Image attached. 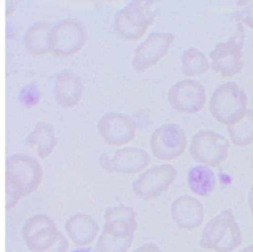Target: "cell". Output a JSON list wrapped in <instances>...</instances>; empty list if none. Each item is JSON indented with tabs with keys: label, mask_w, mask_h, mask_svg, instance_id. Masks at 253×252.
<instances>
[{
	"label": "cell",
	"mask_w": 253,
	"mask_h": 252,
	"mask_svg": "<svg viewBox=\"0 0 253 252\" xmlns=\"http://www.w3.org/2000/svg\"><path fill=\"white\" fill-rule=\"evenodd\" d=\"M42 168L35 157L17 153L5 160V210L10 211L23 197L37 191L42 181Z\"/></svg>",
	"instance_id": "obj_1"
},
{
	"label": "cell",
	"mask_w": 253,
	"mask_h": 252,
	"mask_svg": "<svg viewBox=\"0 0 253 252\" xmlns=\"http://www.w3.org/2000/svg\"><path fill=\"white\" fill-rule=\"evenodd\" d=\"M23 239L30 252H67L69 242L54 220L46 214H35L22 228Z\"/></svg>",
	"instance_id": "obj_2"
},
{
	"label": "cell",
	"mask_w": 253,
	"mask_h": 252,
	"mask_svg": "<svg viewBox=\"0 0 253 252\" xmlns=\"http://www.w3.org/2000/svg\"><path fill=\"white\" fill-rule=\"evenodd\" d=\"M242 243V234L230 210H224L212 217L204 227L200 246L214 252H232Z\"/></svg>",
	"instance_id": "obj_3"
},
{
	"label": "cell",
	"mask_w": 253,
	"mask_h": 252,
	"mask_svg": "<svg viewBox=\"0 0 253 252\" xmlns=\"http://www.w3.org/2000/svg\"><path fill=\"white\" fill-rule=\"evenodd\" d=\"M153 5V1H129L114 17L113 25L116 34L128 42L140 40L155 21Z\"/></svg>",
	"instance_id": "obj_4"
},
{
	"label": "cell",
	"mask_w": 253,
	"mask_h": 252,
	"mask_svg": "<svg viewBox=\"0 0 253 252\" xmlns=\"http://www.w3.org/2000/svg\"><path fill=\"white\" fill-rule=\"evenodd\" d=\"M247 95L234 82L217 86L210 100V112L219 123L229 126L236 124L246 113Z\"/></svg>",
	"instance_id": "obj_5"
},
{
	"label": "cell",
	"mask_w": 253,
	"mask_h": 252,
	"mask_svg": "<svg viewBox=\"0 0 253 252\" xmlns=\"http://www.w3.org/2000/svg\"><path fill=\"white\" fill-rule=\"evenodd\" d=\"M87 41L85 27L76 20L63 19L52 25L49 33L50 52L68 57L79 52Z\"/></svg>",
	"instance_id": "obj_6"
},
{
	"label": "cell",
	"mask_w": 253,
	"mask_h": 252,
	"mask_svg": "<svg viewBox=\"0 0 253 252\" xmlns=\"http://www.w3.org/2000/svg\"><path fill=\"white\" fill-rule=\"evenodd\" d=\"M228 150L229 142L223 135L202 129L192 137L189 153L197 163L216 168L226 159Z\"/></svg>",
	"instance_id": "obj_7"
},
{
	"label": "cell",
	"mask_w": 253,
	"mask_h": 252,
	"mask_svg": "<svg viewBox=\"0 0 253 252\" xmlns=\"http://www.w3.org/2000/svg\"><path fill=\"white\" fill-rule=\"evenodd\" d=\"M237 33L225 42H218L210 52L211 69L223 77H233L243 68L242 45L244 32L238 22Z\"/></svg>",
	"instance_id": "obj_8"
},
{
	"label": "cell",
	"mask_w": 253,
	"mask_h": 252,
	"mask_svg": "<svg viewBox=\"0 0 253 252\" xmlns=\"http://www.w3.org/2000/svg\"><path fill=\"white\" fill-rule=\"evenodd\" d=\"M149 147L153 156L157 159L163 161L174 160L186 150V132L177 124L162 125L151 133Z\"/></svg>",
	"instance_id": "obj_9"
},
{
	"label": "cell",
	"mask_w": 253,
	"mask_h": 252,
	"mask_svg": "<svg viewBox=\"0 0 253 252\" xmlns=\"http://www.w3.org/2000/svg\"><path fill=\"white\" fill-rule=\"evenodd\" d=\"M178 175L177 169L170 164L150 167L132 183L133 194L141 200H151L166 192Z\"/></svg>",
	"instance_id": "obj_10"
},
{
	"label": "cell",
	"mask_w": 253,
	"mask_h": 252,
	"mask_svg": "<svg viewBox=\"0 0 253 252\" xmlns=\"http://www.w3.org/2000/svg\"><path fill=\"white\" fill-rule=\"evenodd\" d=\"M175 40L172 33L152 32L134 49L131 66L136 73H143L163 58Z\"/></svg>",
	"instance_id": "obj_11"
},
{
	"label": "cell",
	"mask_w": 253,
	"mask_h": 252,
	"mask_svg": "<svg viewBox=\"0 0 253 252\" xmlns=\"http://www.w3.org/2000/svg\"><path fill=\"white\" fill-rule=\"evenodd\" d=\"M170 106L179 113L195 114L201 111L207 101L205 87L195 79L178 81L168 91Z\"/></svg>",
	"instance_id": "obj_12"
},
{
	"label": "cell",
	"mask_w": 253,
	"mask_h": 252,
	"mask_svg": "<svg viewBox=\"0 0 253 252\" xmlns=\"http://www.w3.org/2000/svg\"><path fill=\"white\" fill-rule=\"evenodd\" d=\"M97 129L101 138L107 144L123 146L134 138L136 126L134 121L128 115L107 113L99 119Z\"/></svg>",
	"instance_id": "obj_13"
},
{
	"label": "cell",
	"mask_w": 253,
	"mask_h": 252,
	"mask_svg": "<svg viewBox=\"0 0 253 252\" xmlns=\"http://www.w3.org/2000/svg\"><path fill=\"white\" fill-rule=\"evenodd\" d=\"M150 162L149 154L138 147L118 149L112 158L104 153L99 158L100 166L109 173L136 174L147 167Z\"/></svg>",
	"instance_id": "obj_14"
},
{
	"label": "cell",
	"mask_w": 253,
	"mask_h": 252,
	"mask_svg": "<svg viewBox=\"0 0 253 252\" xmlns=\"http://www.w3.org/2000/svg\"><path fill=\"white\" fill-rule=\"evenodd\" d=\"M104 233L121 239L134 237L137 229L136 212L126 206L110 207L104 213Z\"/></svg>",
	"instance_id": "obj_15"
},
{
	"label": "cell",
	"mask_w": 253,
	"mask_h": 252,
	"mask_svg": "<svg viewBox=\"0 0 253 252\" xmlns=\"http://www.w3.org/2000/svg\"><path fill=\"white\" fill-rule=\"evenodd\" d=\"M171 216L178 228L193 230L201 226L204 221V206L195 197L179 196L171 204Z\"/></svg>",
	"instance_id": "obj_16"
},
{
	"label": "cell",
	"mask_w": 253,
	"mask_h": 252,
	"mask_svg": "<svg viewBox=\"0 0 253 252\" xmlns=\"http://www.w3.org/2000/svg\"><path fill=\"white\" fill-rule=\"evenodd\" d=\"M82 94L83 83L75 73L62 69L55 75L53 98L58 106L65 109L74 108L79 104Z\"/></svg>",
	"instance_id": "obj_17"
},
{
	"label": "cell",
	"mask_w": 253,
	"mask_h": 252,
	"mask_svg": "<svg viewBox=\"0 0 253 252\" xmlns=\"http://www.w3.org/2000/svg\"><path fill=\"white\" fill-rule=\"evenodd\" d=\"M64 229L75 246L87 247L96 239L100 226L87 213L76 212L67 218Z\"/></svg>",
	"instance_id": "obj_18"
},
{
	"label": "cell",
	"mask_w": 253,
	"mask_h": 252,
	"mask_svg": "<svg viewBox=\"0 0 253 252\" xmlns=\"http://www.w3.org/2000/svg\"><path fill=\"white\" fill-rule=\"evenodd\" d=\"M52 25L48 22L39 21L30 25L24 34V44L27 51L36 56L50 52L49 33Z\"/></svg>",
	"instance_id": "obj_19"
},
{
	"label": "cell",
	"mask_w": 253,
	"mask_h": 252,
	"mask_svg": "<svg viewBox=\"0 0 253 252\" xmlns=\"http://www.w3.org/2000/svg\"><path fill=\"white\" fill-rule=\"evenodd\" d=\"M29 147L35 148L40 158L48 157L57 144L52 126L45 123H38L26 137Z\"/></svg>",
	"instance_id": "obj_20"
},
{
	"label": "cell",
	"mask_w": 253,
	"mask_h": 252,
	"mask_svg": "<svg viewBox=\"0 0 253 252\" xmlns=\"http://www.w3.org/2000/svg\"><path fill=\"white\" fill-rule=\"evenodd\" d=\"M187 183L191 192L199 197H207L215 188L213 171L206 165H197L189 169Z\"/></svg>",
	"instance_id": "obj_21"
},
{
	"label": "cell",
	"mask_w": 253,
	"mask_h": 252,
	"mask_svg": "<svg viewBox=\"0 0 253 252\" xmlns=\"http://www.w3.org/2000/svg\"><path fill=\"white\" fill-rule=\"evenodd\" d=\"M210 69L207 56L194 46L188 47L181 55V70L187 77H194L206 73Z\"/></svg>",
	"instance_id": "obj_22"
},
{
	"label": "cell",
	"mask_w": 253,
	"mask_h": 252,
	"mask_svg": "<svg viewBox=\"0 0 253 252\" xmlns=\"http://www.w3.org/2000/svg\"><path fill=\"white\" fill-rule=\"evenodd\" d=\"M227 132L236 146L253 143V109H247L245 115L236 124L227 126Z\"/></svg>",
	"instance_id": "obj_23"
},
{
	"label": "cell",
	"mask_w": 253,
	"mask_h": 252,
	"mask_svg": "<svg viewBox=\"0 0 253 252\" xmlns=\"http://www.w3.org/2000/svg\"><path fill=\"white\" fill-rule=\"evenodd\" d=\"M133 239L134 237L121 239L102 232L97 241V250L99 252H126L130 248Z\"/></svg>",
	"instance_id": "obj_24"
},
{
	"label": "cell",
	"mask_w": 253,
	"mask_h": 252,
	"mask_svg": "<svg viewBox=\"0 0 253 252\" xmlns=\"http://www.w3.org/2000/svg\"><path fill=\"white\" fill-rule=\"evenodd\" d=\"M41 93L35 81L23 86L18 93V101L25 108H32L39 104Z\"/></svg>",
	"instance_id": "obj_25"
},
{
	"label": "cell",
	"mask_w": 253,
	"mask_h": 252,
	"mask_svg": "<svg viewBox=\"0 0 253 252\" xmlns=\"http://www.w3.org/2000/svg\"><path fill=\"white\" fill-rule=\"evenodd\" d=\"M237 4L242 6L241 11L238 13L239 20L249 28L253 29V1H241Z\"/></svg>",
	"instance_id": "obj_26"
},
{
	"label": "cell",
	"mask_w": 253,
	"mask_h": 252,
	"mask_svg": "<svg viewBox=\"0 0 253 252\" xmlns=\"http://www.w3.org/2000/svg\"><path fill=\"white\" fill-rule=\"evenodd\" d=\"M132 252H162V250L156 244L148 242V243H144V244L140 245Z\"/></svg>",
	"instance_id": "obj_27"
},
{
	"label": "cell",
	"mask_w": 253,
	"mask_h": 252,
	"mask_svg": "<svg viewBox=\"0 0 253 252\" xmlns=\"http://www.w3.org/2000/svg\"><path fill=\"white\" fill-rule=\"evenodd\" d=\"M6 4H7V7H6V11H5V16L9 17L16 10V2L7 1Z\"/></svg>",
	"instance_id": "obj_28"
},
{
	"label": "cell",
	"mask_w": 253,
	"mask_h": 252,
	"mask_svg": "<svg viewBox=\"0 0 253 252\" xmlns=\"http://www.w3.org/2000/svg\"><path fill=\"white\" fill-rule=\"evenodd\" d=\"M248 205H249L250 211H251V214H252V217H253V185H252V187H251V189L249 190V193H248Z\"/></svg>",
	"instance_id": "obj_29"
},
{
	"label": "cell",
	"mask_w": 253,
	"mask_h": 252,
	"mask_svg": "<svg viewBox=\"0 0 253 252\" xmlns=\"http://www.w3.org/2000/svg\"><path fill=\"white\" fill-rule=\"evenodd\" d=\"M69 252H91V249L89 247H79V248L71 250Z\"/></svg>",
	"instance_id": "obj_30"
},
{
	"label": "cell",
	"mask_w": 253,
	"mask_h": 252,
	"mask_svg": "<svg viewBox=\"0 0 253 252\" xmlns=\"http://www.w3.org/2000/svg\"><path fill=\"white\" fill-rule=\"evenodd\" d=\"M239 252H253V244L252 245H249V246H247V247H245V248H243L241 251H239Z\"/></svg>",
	"instance_id": "obj_31"
}]
</instances>
